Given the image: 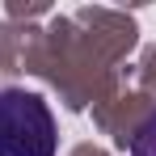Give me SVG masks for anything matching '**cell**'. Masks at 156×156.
<instances>
[{
	"instance_id": "6da1fadb",
	"label": "cell",
	"mask_w": 156,
	"mask_h": 156,
	"mask_svg": "<svg viewBox=\"0 0 156 156\" xmlns=\"http://www.w3.org/2000/svg\"><path fill=\"white\" fill-rule=\"evenodd\" d=\"M21 72L47 80L59 93V101L72 114H80V110H93L97 101H105L110 93H118L127 84L131 68H110L101 55L80 38V30L72 26V13H55L51 26L38 38V47L30 51Z\"/></svg>"
},
{
	"instance_id": "3957f363",
	"label": "cell",
	"mask_w": 156,
	"mask_h": 156,
	"mask_svg": "<svg viewBox=\"0 0 156 156\" xmlns=\"http://www.w3.org/2000/svg\"><path fill=\"white\" fill-rule=\"evenodd\" d=\"M72 26L80 30V38L101 55L110 68H122L127 55L135 51L139 42V26L131 13H118V9H101V4H84L72 13Z\"/></svg>"
},
{
	"instance_id": "8992f818",
	"label": "cell",
	"mask_w": 156,
	"mask_h": 156,
	"mask_svg": "<svg viewBox=\"0 0 156 156\" xmlns=\"http://www.w3.org/2000/svg\"><path fill=\"white\" fill-rule=\"evenodd\" d=\"M47 13H51V4H26V0H9L4 4V21H21V26H34Z\"/></svg>"
},
{
	"instance_id": "52a82bcc",
	"label": "cell",
	"mask_w": 156,
	"mask_h": 156,
	"mask_svg": "<svg viewBox=\"0 0 156 156\" xmlns=\"http://www.w3.org/2000/svg\"><path fill=\"white\" fill-rule=\"evenodd\" d=\"M131 156H156V105H152V114H148V122L135 131V139H131Z\"/></svg>"
},
{
	"instance_id": "ba28073f",
	"label": "cell",
	"mask_w": 156,
	"mask_h": 156,
	"mask_svg": "<svg viewBox=\"0 0 156 156\" xmlns=\"http://www.w3.org/2000/svg\"><path fill=\"white\" fill-rule=\"evenodd\" d=\"M17 76H21V72H17V68L0 55V93H4V89H13V80H17Z\"/></svg>"
},
{
	"instance_id": "5b68a950",
	"label": "cell",
	"mask_w": 156,
	"mask_h": 156,
	"mask_svg": "<svg viewBox=\"0 0 156 156\" xmlns=\"http://www.w3.org/2000/svg\"><path fill=\"white\" fill-rule=\"evenodd\" d=\"M135 89L148 93V97L156 101V42H152V47H144L139 63H135Z\"/></svg>"
},
{
	"instance_id": "9c48e42d",
	"label": "cell",
	"mask_w": 156,
	"mask_h": 156,
	"mask_svg": "<svg viewBox=\"0 0 156 156\" xmlns=\"http://www.w3.org/2000/svg\"><path fill=\"white\" fill-rule=\"evenodd\" d=\"M72 156H110L105 148H97V144H76L72 148Z\"/></svg>"
},
{
	"instance_id": "7a4b0ae2",
	"label": "cell",
	"mask_w": 156,
	"mask_h": 156,
	"mask_svg": "<svg viewBox=\"0 0 156 156\" xmlns=\"http://www.w3.org/2000/svg\"><path fill=\"white\" fill-rule=\"evenodd\" d=\"M59 127L42 93L4 89L0 93V156H55Z\"/></svg>"
},
{
	"instance_id": "277c9868",
	"label": "cell",
	"mask_w": 156,
	"mask_h": 156,
	"mask_svg": "<svg viewBox=\"0 0 156 156\" xmlns=\"http://www.w3.org/2000/svg\"><path fill=\"white\" fill-rule=\"evenodd\" d=\"M152 97L148 93H139V89H131L122 84L118 93H110L105 101L93 105V122L101 135H110L118 148H131V139H135V131L148 122V114H152Z\"/></svg>"
}]
</instances>
